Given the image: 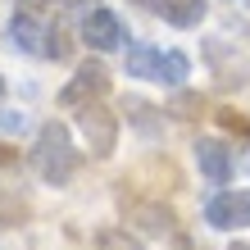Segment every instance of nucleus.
Here are the masks:
<instances>
[{
  "instance_id": "14",
  "label": "nucleus",
  "mask_w": 250,
  "mask_h": 250,
  "mask_svg": "<svg viewBox=\"0 0 250 250\" xmlns=\"http://www.w3.org/2000/svg\"><path fill=\"white\" fill-rule=\"evenodd\" d=\"M23 214H27V205H23L19 196H5V200H0V228H9V223H19Z\"/></svg>"
},
{
  "instance_id": "15",
  "label": "nucleus",
  "mask_w": 250,
  "mask_h": 250,
  "mask_svg": "<svg viewBox=\"0 0 250 250\" xmlns=\"http://www.w3.org/2000/svg\"><path fill=\"white\" fill-rule=\"evenodd\" d=\"M0 132H23V114H14V109H0Z\"/></svg>"
},
{
  "instance_id": "11",
  "label": "nucleus",
  "mask_w": 250,
  "mask_h": 250,
  "mask_svg": "<svg viewBox=\"0 0 250 250\" xmlns=\"http://www.w3.org/2000/svg\"><path fill=\"white\" fill-rule=\"evenodd\" d=\"M187 73H191V60H187V55L182 50H164V60H159V82H164V86H182Z\"/></svg>"
},
{
  "instance_id": "5",
  "label": "nucleus",
  "mask_w": 250,
  "mask_h": 250,
  "mask_svg": "<svg viewBox=\"0 0 250 250\" xmlns=\"http://www.w3.org/2000/svg\"><path fill=\"white\" fill-rule=\"evenodd\" d=\"M82 37H86L91 50H119V46H127V27H123V19L114 9H91L86 23H82Z\"/></svg>"
},
{
  "instance_id": "18",
  "label": "nucleus",
  "mask_w": 250,
  "mask_h": 250,
  "mask_svg": "<svg viewBox=\"0 0 250 250\" xmlns=\"http://www.w3.org/2000/svg\"><path fill=\"white\" fill-rule=\"evenodd\" d=\"M0 100H5V78H0Z\"/></svg>"
},
{
  "instance_id": "8",
  "label": "nucleus",
  "mask_w": 250,
  "mask_h": 250,
  "mask_svg": "<svg viewBox=\"0 0 250 250\" xmlns=\"http://www.w3.org/2000/svg\"><path fill=\"white\" fill-rule=\"evenodd\" d=\"M150 9L173 27H196L205 19V0H150Z\"/></svg>"
},
{
  "instance_id": "16",
  "label": "nucleus",
  "mask_w": 250,
  "mask_h": 250,
  "mask_svg": "<svg viewBox=\"0 0 250 250\" xmlns=\"http://www.w3.org/2000/svg\"><path fill=\"white\" fill-rule=\"evenodd\" d=\"M60 5H91V0H60Z\"/></svg>"
},
{
  "instance_id": "7",
  "label": "nucleus",
  "mask_w": 250,
  "mask_h": 250,
  "mask_svg": "<svg viewBox=\"0 0 250 250\" xmlns=\"http://www.w3.org/2000/svg\"><path fill=\"white\" fill-rule=\"evenodd\" d=\"M196 164H200V173L214 187H228V178H232V150L223 141H196Z\"/></svg>"
},
{
  "instance_id": "17",
  "label": "nucleus",
  "mask_w": 250,
  "mask_h": 250,
  "mask_svg": "<svg viewBox=\"0 0 250 250\" xmlns=\"http://www.w3.org/2000/svg\"><path fill=\"white\" fill-rule=\"evenodd\" d=\"M228 250H250V246H241V241H237V246H228Z\"/></svg>"
},
{
  "instance_id": "13",
  "label": "nucleus",
  "mask_w": 250,
  "mask_h": 250,
  "mask_svg": "<svg viewBox=\"0 0 250 250\" xmlns=\"http://www.w3.org/2000/svg\"><path fill=\"white\" fill-rule=\"evenodd\" d=\"M41 55H50V60H68V32L64 27H46V46Z\"/></svg>"
},
{
  "instance_id": "4",
  "label": "nucleus",
  "mask_w": 250,
  "mask_h": 250,
  "mask_svg": "<svg viewBox=\"0 0 250 250\" xmlns=\"http://www.w3.org/2000/svg\"><path fill=\"white\" fill-rule=\"evenodd\" d=\"M205 223L218 228V232L250 228V191H218V196L205 205Z\"/></svg>"
},
{
  "instance_id": "9",
  "label": "nucleus",
  "mask_w": 250,
  "mask_h": 250,
  "mask_svg": "<svg viewBox=\"0 0 250 250\" xmlns=\"http://www.w3.org/2000/svg\"><path fill=\"white\" fill-rule=\"evenodd\" d=\"M159 60H164V50L146 46V41L127 46V78H150V82H159Z\"/></svg>"
},
{
  "instance_id": "10",
  "label": "nucleus",
  "mask_w": 250,
  "mask_h": 250,
  "mask_svg": "<svg viewBox=\"0 0 250 250\" xmlns=\"http://www.w3.org/2000/svg\"><path fill=\"white\" fill-rule=\"evenodd\" d=\"M9 37H14L19 50H37L41 55V46H46V27H41L32 14H14L9 19Z\"/></svg>"
},
{
  "instance_id": "3",
  "label": "nucleus",
  "mask_w": 250,
  "mask_h": 250,
  "mask_svg": "<svg viewBox=\"0 0 250 250\" xmlns=\"http://www.w3.org/2000/svg\"><path fill=\"white\" fill-rule=\"evenodd\" d=\"M105 86H109V73L100 60H82L78 73H73V82L60 91V105L64 109H82V105H91V100L105 96Z\"/></svg>"
},
{
  "instance_id": "12",
  "label": "nucleus",
  "mask_w": 250,
  "mask_h": 250,
  "mask_svg": "<svg viewBox=\"0 0 250 250\" xmlns=\"http://www.w3.org/2000/svg\"><path fill=\"white\" fill-rule=\"evenodd\" d=\"M123 109H132V114H127V119H132V123H137V127L146 132V137H155V127H159V123L150 119V114H155V109H150V105H146V100H127V105H123Z\"/></svg>"
},
{
  "instance_id": "6",
  "label": "nucleus",
  "mask_w": 250,
  "mask_h": 250,
  "mask_svg": "<svg viewBox=\"0 0 250 250\" xmlns=\"http://www.w3.org/2000/svg\"><path fill=\"white\" fill-rule=\"evenodd\" d=\"M127 209V228H137V232H146V237H164V232H173V209H164V205H155V200H132V205H123Z\"/></svg>"
},
{
  "instance_id": "1",
  "label": "nucleus",
  "mask_w": 250,
  "mask_h": 250,
  "mask_svg": "<svg viewBox=\"0 0 250 250\" xmlns=\"http://www.w3.org/2000/svg\"><path fill=\"white\" fill-rule=\"evenodd\" d=\"M32 168L46 187H68L73 173H78V150H73V137L64 123H46L37 132L32 146Z\"/></svg>"
},
{
  "instance_id": "2",
  "label": "nucleus",
  "mask_w": 250,
  "mask_h": 250,
  "mask_svg": "<svg viewBox=\"0 0 250 250\" xmlns=\"http://www.w3.org/2000/svg\"><path fill=\"white\" fill-rule=\"evenodd\" d=\"M78 132H82V141L91 146V155L109 159L114 146H119V114H114L105 100H91V105L78 109Z\"/></svg>"
}]
</instances>
